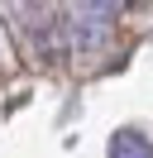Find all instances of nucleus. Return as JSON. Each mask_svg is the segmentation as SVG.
<instances>
[{"label":"nucleus","instance_id":"f03ea898","mask_svg":"<svg viewBox=\"0 0 153 158\" xmlns=\"http://www.w3.org/2000/svg\"><path fill=\"white\" fill-rule=\"evenodd\" d=\"M91 5H96V10H120L124 0H91Z\"/></svg>","mask_w":153,"mask_h":158},{"label":"nucleus","instance_id":"f257e3e1","mask_svg":"<svg viewBox=\"0 0 153 158\" xmlns=\"http://www.w3.org/2000/svg\"><path fill=\"white\" fill-rule=\"evenodd\" d=\"M110 158H153V144L139 129H120V134L110 139Z\"/></svg>","mask_w":153,"mask_h":158}]
</instances>
